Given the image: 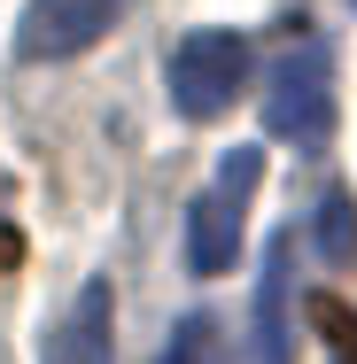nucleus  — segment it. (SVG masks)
<instances>
[{
    "label": "nucleus",
    "mask_w": 357,
    "mask_h": 364,
    "mask_svg": "<svg viewBox=\"0 0 357 364\" xmlns=\"http://www.w3.org/2000/svg\"><path fill=\"white\" fill-rule=\"evenodd\" d=\"M264 132L303 147V155L334 140V55L319 39L287 47L272 63V77H264Z\"/></svg>",
    "instance_id": "obj_1"
},
{
    "label": "nucleus",
    "mask_w": 357,
    "mask_h": 364,
    "mask_svg": "<svg viewBox=\"0 0 357 364\" xmlns=\"http://www.w3.org/2000/svg\"><path fill=\"white\" fill-rule=\"evenodd\" d=\"M257 178H264V155H257V147H233V155L217 163V178L195 194V210H187V264H195L202 279L233 272L241 225H249V202H257Z\"/></svg>",
    "instance_id": "obj_2"
},
{
    "label": "nucleus",
    "mask_w": 357,
    "mask_h": 364,
    "mask_svg": "<svg viewBox=\"0 0 357 364\" xmlns=\"http://www.w3.org/2000/svg\"><path fill=\"white\" fill-rule=\"evenodd\" d=\"M249 85V39L241 31H187L171 47V109L187 124H210Z\"/></svg>",
    "instance_id": "obj_3"
},
{
    "label": "nucleus",
    "mask_w": 357,
    "mask_h": 364,
    "mask_svg": "<svg viewBox=\"0 0 357 364\" xmlns=\"http://www.w3.org/2000/svg\"><path fill=\"white\" fill-rule=\"evenodd\" d=\"M125 0H24V23H16V55L24 63H71L86 55L109 23H117Z\"/></svg>",
    "instance_id": "obj_4"
},
{
    "label": "nucleus",
    "mask_w": 357,
    "mask_h": 364,
    "mask_svg": "<svg viewBox=\"0 0 357 364\" xmlns=\"http://www.w3.org/2000/svg\"><path fill=\"white\" fill-rule=\"evenodd\" d=\"M39 364H117V294H109V279L78 287V302L47 326Z\"/></svg>",
    "instance_id": "obj_5"
},
{
    "label": "nucleus",
    "mask_w": 357,
    "mask_h": 364,
    "mask_svg": "<svg viewBox=\"0 0 357 364\" xmlns=\"http://www.w3.org/2000/svg\"><path fill=\"white\" fill-rule=\"evenodd\" d=\"M287 279H295V232H280V248L264 256V287H257V357L287 364L295 341H287Z\"/></svg>",
    "instance_id": "obj_6"
},
{
    "label": "nucleus",
    "mask_w": 357,
    "mask_h": 364,
    "mask_svg": "<svg viewBox=\"0 0 357 364\" xmlns=\"http://www.w3.org/2000/svg\"><path fill=\"white\" fill-rule=\"evenodd\" d=\"M311 248H319V264H334V272H357V202L342 194V186H334V194H319Z\"/></svg>",
    "instance_id": "obj_7"
},
{
    "label": "nucleus",
    "mask_w": 357,
    "mask_h": 364,
    "mask_svg": "<svg viewBox=\"0 0 357 364\" xmlns=\"http://www.w3.org/2000/svg\"><path fill=\"white\" fill-rule=\"evenodd\" d=\"M311 326L342 349V364H357V310L342 302V294H311Z\"/></svg>",
    "instance_id": "obj_8"
},
{
    "label": "nucleus",
    "mask_w": 357,
    "mask_h": 364,
    "mask_svg": "<svg viewBox=\"0 0 357 364\" xmlns=\"http://www.w3.org/2000/svg\"><path fill=\"white\" fill-rule=\"evenodd\" d=\"M16 264H24V232L0 218V272H16Z\"/></svg>",
    "instance_id": "obj_9"
}]
</instances>
